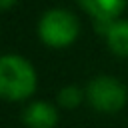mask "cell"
Returning a JSON list of instances; mask_svg holds the SVG:
<instances>
[{
	"label": "cell",
	"mask_w": 128,
	"mask_h": 128,
	"mask_svg": "<svg viewBox=\"0 0 128 128\" xmlns=\"http://www.w3.org/2000/svg\"><path fill=\"white\" fill-rule=\"evenodd\" d=\"M36 90V72L20 56H0V98L24 100Z\"/></svg>",
	"instance_id": "6da1fadb"
},
{
	"label": "cell",
	"mask_w": 128,
	"mask_h": 128,
	"mask_svg": "<svg viewBox=\"0 0 128 128\" xmlns=\"http://www.w3.org/2000/svg\"><path fill=\"white\" fill-rule=\"evenodd\" d=\"M78 32H80V26H78L76 16L60 8L48 10L40 18V24H38V34L42 42L52 48L70 46L78 38Z\"/></svg>",
	"instance_id": "7a4b0ae2"
},
{
	"label": "cell",
	"mask_w": 128,
	"mask_h": 128,
	"mask_svg": "<svg viewBox=\"0 0 128 128\" xmlns=\"http://www.w3.org/2000/svg\"><path fill=\"white\" fill-rule=\"evenodd\" d=\"M86 98L90 106L100 112H118L120 108H124L128 92L120 80L110 76H98L88 84Z\"/></svg>",
	"instance_id": "3957f363"
},
{
	"label": "cell",
	"mask_w": 128,
	"mask_h": 128,
	"mask_svg": "<svg viewBox=\"0 0 128 128\" xmlns=\"http://www.w3.org/2000/svg\"><path fill=\"white\" fill-rule=\"evenodd\" d=\"M22 120L28 128H54L58 122V114L54 106L46 102H32L26 106Z\"/></svg>",
	"instance_id": "277c9868"
},
{
	"label": "cell",
	"mask_w": 128,
	"mask_h": 128,
	"mask_svg": "<svg viewBox=\"0 0 128 128\" xmlns=\"http://www.w3.org/2000/svg\"><path fill=\"white\" fill-rule=\"evenodd\" d=\"M82 8L96 20H106V22H114L124 6H126V0H80Z\"/></svg>",
	"instance_id": "5b68a950"
},
{
	"label": "cell",
	"mask_w": 128,
	"mask_h": 128,
	"mask_svg": "<svg viewBox=\"0 0 128 128\" xmlns=\"http://www.w3.org/2000/svg\"><path fill=\"white\" fill-rule=\"evenodd\" d=\"M104 36H106L108 48L116 56H120V58L128 56V20H116V22H112V26L108 28V32Z\"/></svg>",
	"instance_id": "8992f818"
},
{
	"label": "cell",
	"mask_w": 128,
	"mask_h": 128,
	"mask_svg": "<svg viewBox=\"0 0 128 128\" xmlns=\"http://www.w3.org/2000/svg\"><path fill=\"white\" fill-rule=\"evenodd\" d=\"M82 100V92L78 90V86H66L58 92V104L64 108H76Z\"/></svg>",
	"instance_id": "52a82bcc"
},
{
	"label": "cell",
	"mask_w": 128,
	"mask_h": 128,
	"mask_svg": "<svg viewBox=\"0 0 128 128\" xmlns=\"http://www.w3.org/2000/svg\"><path fill=\"white\" fill-rule=\"evenodd\" d=\"M16 4V0H0V10H8Z\"/></svg>",
	"instance_id": "ba28073f"
}]
</instances>
